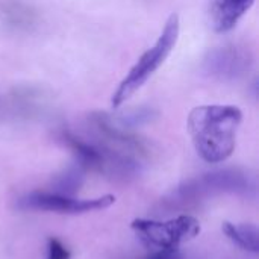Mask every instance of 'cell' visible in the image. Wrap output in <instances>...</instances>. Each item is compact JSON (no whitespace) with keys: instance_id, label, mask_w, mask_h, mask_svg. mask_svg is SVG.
<instances>
[{"instance_id":"obj_1","label":"cell","mask_w":259,"mask_h":259,"mask_svg":"<svg viewBox=\"0 0 259 259\" xmlns=\"http://www.w3.org/2000/svg\"><path fill=\"white\" fill-rule=\"evenodd\" d=\"M243 112L234 105H202L188 115V132L199 156L219 164L226 161L235 150L237 131Z\"/></svg>"},{"instance_id":"obj_2","label":"cell","mask_w":259,"mask_h":259,"mask_svg":"<svg viewBox=\"0 0 259 259\" xmlns=\"http://www.w3.org/2000/svg\"><path fill=\"white\" fill-rule=\"evenodd\" d=\"M179 29H181L179 17L173 14L167 20L156 42L138 58L135 65L129 70L126 77L120 82L118 88L115 90L111 99V103L114 108L121 106L129 97H132L149 80V77H152V74L165 62V59L168 58V55L171 53V50L175 49L178 42Z\"/></svg>"},{"instance_id":"obj_3","label":"cell","mask_w":259,"mask_h":259,"mask_svg":"<svg viewBox=\"0 0 259 259\" xmlns=\"http://www.w3.org/2000/svg\"><path fill=\"white\" fill-rule=\"evenodd\" d=\"M131 228L143 243L158 249H178L200 232L199 220L191 215H179L168 222L137 219Z\"/></svg>"},{"instance_id":"obj_4","label":"cell","mask_w":259,"mask_h":259,"mask_svg":"<svg viewBox=\"0 0 259 259\" xmlns=\"http://www.w3.org/2000/svg\"><path fill=\"white\" fill-rule=\"evenodd\" d=\"M253 64L250 49L241 44H225L211 49L202 62L206 76L219 82H234L241 79Z\"/></svg>"},{"instance_id":"obj_5","label":"cell","mask_w":259,"mask_h":259,"mask_svg":"<svg viewBox=\"0 0 259 259\" xmlns=\"http://www.w3.org/2000/svg\"><path fill=\"white\" fill-rule=\"evenodd\" d=\"M115 202V197L111 194L96 197V199H74L59 193L47 191H33L23 199H20L18 206L21 209H35V211H50V212H70L82 214L88 211H99L109 208Z\"/></svg>"},{"instance_id":"obj_6","label":"cell","mask_w":259,"mask_h":259,"mask_svg":"<svg viewBox=\"0 0 259 259\" xmlns=\"http://www.w3.org/2000/svg\"><path fill=\"white\" fill-rule=\"evenodd\" d=\"M255 0H209V21L215 32L232 30Z\"/></svg>"},{"instance_id":"obj_7","label":"cell","mask_w":259,"mask_h":259,"mask_svg":"<svg viewBox=\"0 0 259 259\" xmlns=\"http://www.w3.org/2000/svg\"><path fill=\"white\" fill-rule=\"evenodd\" d=\"M223 232L226 234V237L232 243L243 247L244 250L258 252L259 232L256 226H253V225H234V223L225 222L223 223Z\"/></svg>"},{"instance_id":"obj_8","label":"cell","mask_w":259,"mask_h":259,"mask_svg":"<svg viewBox=\"0 0 259 259\" xmlns=\"http://www.w3.org/2000/svg\"><path fill=\"white\" fill-rule=\"evenodd\" d=\"M82 184V173L79 168H70L67 171H64L58 181L55 182L56 185V191L55 193H59V194H65V196H70L71 193L76 191V188H79Z\"/></svg>"},{"instance_id":"obj_9","label":"cell","mask_w":259,"mask_h":259,"mask_svg":"<svg viewBox=\"0 0 259 259\" xmlns=\"http://www.w3.org/2000/svg\"><path fill=\"white\" fill-rule=\"evenodd\" d=\"M5 15L11 24L18 27H29L33 24V14L21 5H11L5 9Z\"/></svg>"},{"instance_id":"obj_10","label":"cell","mask_w":259,"mask_h":259,"mask_svg":"<svg viewBox=\"0 0 259 259\" xmlns=\"http://www.w3.org/2000/svg\"><path fill=\"white\" fill-rule=\"evenodd\" d=\"M47 259H70V252L68 249L56 238L49 240L47 246Z\"/></svg>"},{"instance_id":"obj_11","label":"cell","mask_w":259,"mask_h":259,"mask_svg":"<svg viewBox=\"0 0 259 259\" xmlns=\"http://www.w3.org/2000/svg\"><path fill=\"white\" fill-rule=\"evenodd\" d=\"M143 259H181V253L178 249H161Z\"/></svg>"}]
</instances>
